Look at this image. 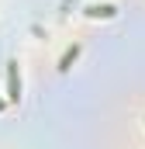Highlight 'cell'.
Masks as SVG:
<instances>
[{
    "label": "cell",
    "instance_id": "obj_1",
    "mask_svg": "<svg viewBox=\"0 0 145 149\" xmlns=\"http://www.w3.org/2000/svg\"><path fill=\"white\" fill-rule=\"evenodd\" d=\"M21 101V70H17V59L7 63V104H17Z\"/></svg>",
    "mask_w": 145,
    "mask_h": 149
},
{
    "label": "cell",
    "instance_id": "obj_2",
    "mask_svg": "<svg viewBox=\"0 0 145 149\" xmlns=\"http://www.w3.org/2000/svg\"><path fill=\"white\" fill-rule=\"evenodd\" d=\"M117 14V7H110V3H93V7H86V17H114Z\"/></svg>",
    "mask_w": 145,
    "mask_h": 149
},
{
    "label": "cell",
    "instance_id": "obj_4",
    "mask_svg": "<svg viewBox=\"0 0 145 149\" xmlns=\"http://www.w3.org/2000/svg\"><path fill=\"white\" fill-rule=\"evenodd\" d=\"M0 108H3V101H0Z\"/></svg>",
    "mask_w": 145,
    "mask_h": 149
},
{
    "label": "cell",
    "instance_id": "obj_3",
    "mask_svg": "<svg viewBox=\"0 0 145 149\" xmlns=\"http://www.w3.org/2000/svg\"><path fill=\"white\" fill-rule=\"evenodd\" d=\"M76 56H79V45H69V49H66V56H62V63H59V70H62V73L76 63Z\"/></svg>",
    "mask_w": 145,
    "mask_h": 149
}]
</instances>
